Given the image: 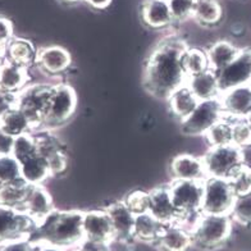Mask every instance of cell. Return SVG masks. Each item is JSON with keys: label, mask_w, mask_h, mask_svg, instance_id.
<instances>
[{"label": "cell", "mask_w": 251, "mask_h": 251, "mask_svg": "<svg viewBox=\"0 0 251 251\" xmlns=\"http://www.w3.org/2000/svg\"><path fill=\"white\" fill-rule=\"evenodd\" d=\"M14 37L13 24L8 18L0 16V43L8 44Z\"/></svg>", "instance_id": "obj_43"}, {"label": "cell", "mask_w": 251, "mask_h": 251, "mask_svg": "<svg viewBox=\"0 0 251 251\" xmlns=\"http://www.w3.org/2000/svg\"><path fill=\"white\" fill-rule=\"evenodd\" d=\"M125 204L136 214L148 212L149 209V191L135 190L123 199Z\"/></svg>", "instance_id": "obj_39"}, {"label": "cell", "mask_w": 251, "mask_h": 251, "mask_svg": "<svg viewBox=\"0 0 251 251\" xmlns=\"http://www.w3.org/2000/svg\"><path fill=\"white\" fill-rule=\"evenodd\" d=\"M72 64V55L60 45H49L37 50L35 66L45 75L59 76Z\"/></svg>", "instance_id": "obj_14"}, {"label": "cell", "mask_w": 251, "mask_h": 251, "mask_svg": "<svg viewBox=\"0 0 251 251\" xmlns=\"http://www.w3.org/2000/svg\"><path fill=\"white\" fill-rule=\"evenodd\" d=\"M169 175L172 179L182 181H202L206 178L202 156L192 154H179L169 163Z\"/></svg>", "instance_id": "obj_18"}, {"label": "cell", "mask_w": 251, "mask_h": 251, "mask_svg": "<svg viewBox=\"0 0 251 251\" xmlns=\"http://www.w3.org/2000/svg\"><path fill=\"white\" fill-rule=\"evenodd\" d=\"M223 18V7L219 0H196L192 20L204 27L217 26Z\"/></svg>", "instance_id": "obj_27"}, {"label": "cell", "mask_w": 251, "mask_h": 251, "mask_svg": "<svg viewBox=\"0 0 251 251\" xmlns=\"http://www.w3.org/2000/svg\"><path fill=\"white\" fill-rule=\"evenodd\" d=\"M223 117L219 98L199 101L194 112L179 122L181 131L187 136H204Z\"/></svg>", "instance_id": "obj_9"}, {"label": "cell", "mask_w": 251, "mask_h": 251, "mask_svg": "<svg viewBox=\"0 0 251 251\" xmlns=\"http://www.w3.org/2000/svg\"><path fill=\"white\" fill-rule=\"evenodd\" d=\"M182 67L187 77L195 76L209 70V62L206 51L199 48H190L185 50L182 55Z\"/></svg>", "instance_id": "obj_31"}, {"label": "cell", "mask_w": 251, "mask_h": 251, "mask_svg": "<svg viewBox=\"0 0 251 251\" xmlns=\"http://www.w3.org/2000/svg\"><path fill=\"white\" fill-rule=\"evenodd\" d=\"M228 179L231 182L236 195H245L251 192V167L246 165V163Z\"/></svg>", "instance_id": "obj_37"}, {"label": "cell", "mask_w": 251, "mask_h": 251, "mask_svg": "<svg viewBox=\"0 0 251 251\" xmlns=\"http://www.w3.org/2000/svg\"><path fill=\"white\" fill-rule=\"evenodd\" d=\"M14 106H17V94L7 93L0 89V118Z\"/></svg>", "instance_id": "obj_41"}, {"label": "cell", "mask_w": 251, "mask_h": 251, "mask_svg": "<svg viewBox=\"0 0 251 251\" xmlns=\"http://www.w3.org/2000/svg\"><path fill=\"white\" fill-rule=\"evenodd\" d=\"M37 152V141L35 133H25L14 140V148H13V156L21 162L28 156L33 155Z\"/></svg>", "instance_id": "obj_35"}, {"label": "cell", "mask_w": 251, "mask_h": 251, "mask_svg": "<svg viewBox=\"0 0 251 251\" xmlns=\"http://www.w3.org/2000/svg\"><path fill=\"white\" fill-rule=\"evenodd\" d=\"M187 48V43L176 33L156 44L146 59L144 71V86L148 93L167 100L176 90L186 85L187 75L182 67V55Z\"/></svg>", "instance_id": "obj_1"}, {"label": "cell", "mask_w": 251, "mask_h": 251, "mask_svg": "<svg viewBox=\"0 0 251 251\" xmlns=\"http://www.w3.org/2000/svg\"><path fill=\"white\" fill-rule=\"evenodd\" d=\"M186 85L191 90V93L198 99V101L215 99L221 96L218 77H217V73L212 70L187 77Z\"/></svg>", "instance_id": "obj_22"}, {"label": "cell", "mask_w": 251, "mask_h": 251, "mask_svg": "<svg viewBox=\"0 0 251 251\" xmlns=\"http://www.w3.org/2000/svg\"><path fill=\"white\" fill-rule=\"evenodd\" d=\"M221 94L229 89L251 85V48H244L227 67L217 73Z\"/></svg>", "instance_id": "obj_11"}, {"label": "cell", "mask_w": 251, "mask_h": 251, "mask_svg": "<svg viewBox=\"0 0 251 251\" xmlns=\"http://www.w3.org/2000/svg\"><path fill=\"white\" fill-rule=\"evenodd\" d=\"M233 223L231 215L202 213L191 229L194 248L215 250L225 246L232 236Z\"/></svg>", "instance_id": "obj_4"}, {"label": "cell", "mask_w": 251, "mask_h": 251, "mask_svg": "<svg viewBox=\"0 0 251 251\" xmlns=\"http://www.w3.org/2000/svg\"><path fill=\"white\" fill-rule=\"evenodd\" d=\"M141 20L152 30H164L175 24L168 1L164 0H145L141 5Z\"/></svg>", "instance_id": "obj_20"}, {"label": "cell", "mask_w": 251, "mask_h": 251, "mask_svg": "<svg viewBox=\"0 0 251 251\" xmlns=\"http://www.w3.org/2000/svg\"><path fill=\"white\" fill-rule=\"evenodd\" d=\"M21 176L26 183L31 186L44 185L51 177L47 159L36 152L21 160Z\"/></svg>", "instance_id": "obj_23"}, {"label": "cell", "mask_w": 251, "mask_h": 251, "mask_svg": "<svg viewBox=\"0 0 251 251\" xmlns=\"http://www.w3.org/2000/svg\"><path fill=\"white\" fill-rule=\"evenodd\" d=\"M30 68L5 60L0 64V89L12 94H20L30 85Z\"/></svg>", "instance_id": "obj_21"}, {"label": "cell", "mask_w": 251, "mask_h": 251, "mask_svg": "<svg viewBox=\"0 0 251 251\" xmlns=\"http://www.w3.org/2000/svg\"><path fill=\"white\" fill-rule=\"evenodd\" d=\"M208 148L212 146H225L232 144V121L223 118L215 123L212 128L204 135Z\"/></svg>", "instance_id": "obj_32"}, {"label": "cell", "mask_w": 251, "mask_h": 251, "mask_svg": "<svg viewBox=\"0 0 251 251\" xmlns=\"http://www.w3.org/2000/svg\"><path fill=\"white\" fill-rule=\"evenodd\" d=\"M148 212L163 226L178 222V213L173 204L169 185L159 186L149 191V209Z\"/></svg>", "instance_id": "obj_15"}, {"label": "cell", "mask_w": 251, "mask_h": 251, "mask_svg": "<svg viewBox=\"0 0 251 251\" xmlns=\"http://www.w3.org/2000/svg\"><path fill=\"white\" fill-rule=\"evenodd\" d=\"M21 209L37 226L47 218L50 213H53L55 208H54V201L50 192L44 187V185H40L31 186Z\"/></svg>", "instance_id": "obj_17"}, {"label": "cell", "mask_w": 251, "mask_h": 251, "mask_svg": "<svg viewBox=\"0 0 251 251\" xmlns=\"http://www.w3.org/2000/svg\"><path fill=\"white\" fill-rule=\"evenodd\" d=\"M53 86L54 83H32L17 94V106L26 113L35 129L43 128Z\"/></svg>", "instance_id": "obj_8"}, {"label": "cell", "mask_w": 251, "mask_h": 251, "mask_svg": "<svg viewBox=\"0 0 251 251\" xmlns=\"http://www.w3.org/2000/svg\"><path fill=\"white\" fill-rule=\"evenodd\" d=\"M14 140L16 137L10 136L4 129L0 128V156L13 155Z\"/></svg>", "instance_id": "obj_42"}, {"label": "cell", "mask_w": 251, "mask_h": 251, "mask_svg": "<svg viewBox=\"0 0 251 251\" xmlns=\"http://www.w3.org/2000/svg\"><path fill=\"white\" fill-rule=\"evenodd\" d=\"M164 1H168V0H164Z\"/></svg>", "instance_id": "obj_49"}, {"label": "cell", "mask_w": 251, "mask_h": 251, "mask_svg": "<svg viewBox=\"0 0 251 251\" xmlns=\"http://www.w3.org/2000/svg\"><path fill=\"white\" fill-rule=\"evenodd\" d=\"M196 0H168L169 9L175 24H182L192 18Z\"/></svg>", "instance_id": "obj_38"}, {"label": "cell", "mask_w": 251, "mask_h": 251, "mask_svg": "<svg viewBox=\"0 0 251 251\" xmlns=\"http://www.w3.org/2000/svg\"><path fill=\"white\" fill-rule=\"evenodd\" d=\"M164 226L156 221L149 212L135 215V226H133V240L155 244Z\"/></svg>", "instance_id": "obj_29"}, {"label": "cell", "mask_w": 251, "mask_h": 251, "mask_svg": "<svg viewBox=\"0 0 251 251\" xmlns=\"http://www.w3.org/2000/svg\"><path fill=\"white\" fill-rule=\"evenodd\" d=\"M7 60V44L0 43V64Z\"/></svg>", "instance_id": "obj_47"}, {"label": "cell", "mask_w": 251, "mask_h": 251, "mask_svg": "<svg viewBox=\"0 0 251 251\" xmlns=\"http://www.w3.org/2000/svg\"><path fill=\"white\" fill-rule=\"evenodd\" d=\"M36 223L20 208L0 204V245L21 237H31Z\"/></svg>", "instance_id": "obj_10"}, {"label": "cell", "mask_w": 251, "mask_h": 251, "mask_svg": "<svg viewBox=\"0 0 251 251\" xmlns=\"http://www.w3.org/2000/svg\"><path fill=\"white\" fill-rule=\"evenodd\" d=\"M83 3H86L93 9L104 10L113 3V0H83Z\"/></svg>", "instance_id": "obj_45"}, {"label": "cell", "mask_w": 251, "mask_h": 251, "mask_svg": "<svg viewBox=\"0 0 251 251\" xmlns=\"http://www.w3.org/2000/svg\"><path fill=\"white\" fill-rule=\"evenodd\" d=\"M62 1L67 4H77V3H82L83 0H62Z\"/></svg>", "instance_id": "obj_48"}, {"label": "cell", "mask_w": 251, "mask_h": 251, "mask_svg": "<svg viewBox=\"0 0 251 251\" xmlns=\"http://www.w3.org/2000/svg\"><path fill=\"white\" fill-rule=\"evenodd\" d=\"M83 210L79 209H54L47 218L36 226L32 241L49 244L59 248H79L85 242L82 228Z\"/></svg>", "instance_id": "obj_2"}, {"label": "cell", "mask_w": 251, "mask_h": 251, "mask_svg": "<svg viewBox=\"0 0 251 251\" xmlns=\"http://www.w3.org/2000/svg\"><path fill=\"white\" fill-rule=\"evenodd\" d=\"M221 104L226 118L251 119V85H244L222 93Z\"/></svg>", "instance_id": "obj_13"}, {"label": "cell", "mask_w": 251, "mask_h": 251, "mask_svg": "<svg viewBox=\"0 0 251 251\" xmlns=\"http://www.w3.org/2000/svg\"><path fill=\"white\" fill-rule=\"evenodd\" d=\"M165 101L168 104V109L171 114L178 119L179 122L187 118L194 112L199 102L194 94L191 93V90L188 89L187 85H183V86L176 90Z\"/></svg>", "instance_id": "obj_26"}, {"label": "cell", "mask_w": 251, "mask_h": 251, "mask_svg": "<svg viewBox=\"0 0 251 251\" xmlns=\"http://www.w3.org/2000/svg\"><path fill=\"white\" fill-rule=\"evenodd\" d=\"M0 128L9 133L13 137H18L25 133H30L35 131L31 119L27 117L24 110L14 106L9 112H7L0 118Z\"/></svg>", "instance_id": "obj_28"}, {"label": "cell", "mask_w": 251, "mask_h": 251, "mask_svg": "<svg viewBox=\"0 0 251 251\" xmlns=\"http://www.w3.org/2000/svg\"><path fill=\"white\" fill-rule=\"evenodd\" d=\"M169 191L175 208L178 213L179 225L192 229L194 225L202 214V196H204V179L202 181H182L172 179Z\"/></svg>", "instance_id": "obj_3"}, {"label": "cell", "mask_w": 251, "mask_h": 251, "mask_svg": "<svg viewBox=\"0 0 251 251\" xmlns=\"http://www.w3.org/2000/svg\"><path fill=\"white\" fill-rule=\"evenodd\" d=\"M0 251H35V242L31 237H21L0 245Z\"/></svg>", "instance_id": "obj_40"}, {"label": "cell", "mask_w": 251, "mask_h": 251, "mask_svg": "<svg viewBox=\"0 0 251 251\" xmlns=\"http://www.w3.org/2000/svg\"><path fill=\"white\" fill-rule=\"evenodd\" d=\"M154 245L160 251H190L194 248V237L191 229L179 223H172L163 227Z\"/></svg>", "instance_id": "obj_16"}, {"label": "cell", "mask_w": 251, "mask_h": 251, "mask_svg": "<svg viewBox=\"0 0 251 251\" xmlns=\"http://www.w3.org/2000/svg\"><path fill=\"white\" fill-rule=\"evenodd\" d=\"M82 228L85 241L102 245V246H110L113 242H116L112 222L105 208L85 210Z\"/></svg>", "instance_id": "obj_12"}, {"label": "cell", "mask_w": 251, "mask_h": 251, "mask_svg": "<svg viewBox=\"0 0 251 251\" xmlns=\"http://www.w3.org/2000/svg\"><path fill=\"white\" fill-rule=\"evenodd\" d=\"M30 187L31 185L26 183L24 179L13 182V183H8V185H1V187H0V204L21 209L25 200H26Z\"/></svg>", "instance_id": "obj_30"}, {"label": "cell", "mask_w": 251, "mask_h": 251, "mask_svg": "<svg viewBox=\"0 0 251 251\" xmlns=\"http://www.w3.org/2000/svg\"><path fill=\"white\" fill-rule=\"evenodd\" d=\"M112 222L114 240L119 242H127L133 240V226L135 213L125 204V201H117L105 208Z\"/></svg>", "instance_id": "obj_19"}, {"label": "cell", "mask_w": 251, "mask_h": 251, "mask_svg": "<svg viewBox=\"0 0 251 251\" xmlns=\"http://www.w3.org/2000/svg\"><path fill=\"white\" fill-rule=\"evenodd\" d=\"M236 192L227 178L206 177L201 212L204 214L229 215L236 200Z\"/></svg>", "instance_id": "obj_7"}, {"label": "cell", "mask_w": 251, "mask_h": 251, "mask_svg": "<svg viewBox=\"0 0 251 251\" xmlns=\"http://www.w3.org/2000/svg\"><path fill=\"white\" fill-rule=\"evenodd\" d=\"M109 246H102V245L93 244V242L85 241L79 248L75 249L73 251H109Z\"/></svg>", "instance_id": "obj_44"}, {"label": "cell", "mask_w": 251, "mask_h": 251, "mask_svg": "<svg viewBox=\"0 0 251 251\" xmlns=\"http://www.w3.org/2000/svg\"><path fill=\"white\" fill-rule=\"evenodd\" d=\"M240 50L241 48H237L235 44L228 40H218V41L213 43L208 49L205 50L206 56H208L209 70L218 73L235 59L240 53Z\"/></svg>", "instance_id": "obj_24"}, {"label": "cell", "mask_w": 251, "mask_h": 251, "mask_svg": "<svg viewBox=\"0 0 251 251\" xmlns=\"http://www.w3.org/2000/svg\"><path fill=\"white\" fill-rule=\"evenodd\" d=\"M21 164L13 155L0 156V185L21 181Z\"/></svg>", "instance_id": "obj_34"}, {"label": "cell", "mask_w": 251, "mask_h": 251, "mask_svg": "<svg viewBox=\"0 0 251 251\" xmlns=\"http://www.w3.org/2000/svg\"><path fill=\"white\" fill-rule=\"evenodd\" d=\"M232 144L244 150L245 148L251 146L250 119H236V121H232Z\"/></svg>", "instance_id": "obj_36"}, {"label": "cell", "mask_w": 251, "mask_h": 251, "mask_svg": "<svg viewBox=\"0 0 251 251\" xmlns=\"http://www.w3.org/2000/svg\"><path fill=\"white\" fill-rule=\"evenodd\" d=\"M35 251H73V250L59 248V246H53V245H49V244H43V242H35Z\"/></svg>", "instance_id": "obj_46"}, {"label": "cell", "mask_w": 251, "mask_h": 251, "mask_svg": "<svg viewBox=\"0 0 251 251\" xmlns=\"http://www.w3.org/2000/svg\"><path fill=\"white\" fill-rule=\"evenodd\" d=\"M206 177L231 178L232 175L245 164V150L233 145L206 148L202 155Z\"/></svg>", "instance_id": "obj_5"}, {"label": "cell", "mask_w": 251, "mask_h": 251, "mask_svg": "<svg viewBox=\"0 0 251 251\" xmlns=\"http://www.w3.org/2000/svg\"><path fill=\"white\" fill-rule=\"evenodd\" d=\"M229 215L235 223L244 227H251V192L236 196L235 204Z\"/></svg>", "instance_id": "obj_33"}, {"label": "cell", "mask_w": 251, "mask_h": 251, "mask_svg": "<svg viewBox=\"0 0 251 251\" xmlns=\"http://www.w3.org/2000/svg\"><path fill=\"white\" fill-rule=\"evenodd\" d=\"M37 49L30 40L16 37L7 44V60L18 66L30 68L36 64Z\"/></svg>", "instance_id": "obj_25"}, {"label": "cell", "mask_w": 251, "mask_h": 251, "mask_svg": "<svg viewBox=\"0 0 251 251\" xmlns=\"http://www.w3.org/2000/svg\"><path fill=\"white\" fill-rule=\"evenodd\" d=\"M0 187H1V185H0Z\"/></svg>", "instance_id": "obj_50"}, {"label": "cell", "mask_w": 251, "mask_h": 251, "mask_svg": "<svg viewBox=\"0 0 251 251\" xmlns=\"http://www.w3.org/2000/svg\"><path fill=\"white\" fill-rule=\"evenodd\" d=\"M77 109V94L68 83H54L43 128L50 129L66 125Z\"/></svg>", "instance_id": "obj_6"}]
</instances>
